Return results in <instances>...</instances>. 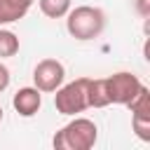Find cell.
Here are the masks:
<instances>
[{
  "label": "cell",
  "instance_id": "6da1fadb",
  "mask_svg": "<svg viewBox=\"0 0 150 150\" xmlns=\"http://www.w3.org/2000/svg\"><path fill=\"white\" fill-rule=\"evenodd\" d=\"M66 28L75 40H94L103 33L105 28V14L98 7L91 5H80L75 9H68Z\"/></svg>",
  "mask_w": 150,
  "mask_h": 150
},
{
  "label": "cell",
  "instance_id": "7a4b0ae2",
  "mask_svg": "<svg viewBox=\"0 0 150 150\" xmlns=\"http://www.w3.org/2000/svg\"><path fill=\"white\" fill-rule=\"evenodd\" d=\"M96 138H98L96 124L87 117H75L54 136L52 143L56 150H89L94 148Z\"/></svg>",
  "mask_w": 150,
  "mask_h": 150
},
{
  "label": "cell",
  "instance_id": "3957f363",
  "mask_svg": "<svg viewBox=\"0 0 150 150\" xmlns=\"http://www.w3.org/2000/svg\"><path fill=\"white\" fill-rule=\"evenodd\" d=\"M87 84H89V77H80V80H73L63 87L56 89L54 94V105L61 115H77L82 110L89 108V101H87Z\"/></svg>",
  "mask_w": 150,
  "mask_h": 150
},
{
  "label": "cell",
  "instance_id": "277c9868",
  "mask_svg": "<svg viewBox=\"0 0 150 150\" xmlns=\"http://www.w3.org/2000/svg\"><path fill=\"white\" fill-rule=\"evenodd\" d=\"M105 87H108V98H110V103L127 105V103L138 94V89L143 87V82H141L134 73H115V75L105 77Z\"/></svg>",
  "mask_w": 150,
  "mask_h": 150
},
{
  "label": "cell",
  "instance_id": "5b68a950",
  "mask_svg": "<svg viewBox=\"0 0 150 150\" xmlns=\"http://www.w3.org/2000/svg\"><path fill=\"white\" fill-rule=\"evenodd\" d=\"M63 77H66V68L56 59H42L33 70V82L40 91H56L63 84Z\"/></svg>",
  "mask_w": 150,
  "mask_h": 150
},
{
  "label": "cell",
  "instance_id": "8992f818",
  "mask_svg": "<svg viewBox=\"0 0 150 150\" xmlns=\"http://www.w3.org/2000/svg\"><path fill=\"white\" fill-rule=\"evenodd\" d=\"M12 105H14V110L21 117H33L40 110V105H42L40 89L38 87H23V89H19L14 94V98H12Z\"/></svg>",
  "mask_w": 150,
  "mask_h": 150
},
{
  "label": "cell",
  "instance_id": "52a82bcc",
  "mask_svg": "<svg viewBox=\"0 0 150 150\" xmlns=\"http://www.w3.org/2000/svg\"><path fill=\"white\" fill-rule=\"evenodd\" d=\"M30 5H33V0H0V26L26 16Z\"/></svg>",
  "mask_w": 150,
  "mask_h": 150
},
{
  "label": "cell",
  "instance_id": "ba28073f",
  "mask_svg": "<svg viewBox=\"0 0 150 150\" xmlns=\"http://www.w3.org/2000/svg\"><path fill=\"white\" fill-rule=\"evenodd\" d=\"M87 101H89V108H105V105H110L105 77L89 80V84H87Z\"/></svg>",
  "mask_w": 150,
  "mask_h": 150
},
{
  "label": "cell",
  "instance_id": "9c48e42d",
  "mask_svg": "<svg viewBox=\"0 0 150 150\" xmlns=\"http://www.w3.org/2000/svg\"><path fill=\"white\" fill-rule=\"evenodd\" d=\"M127 105L131 110V117H145V120H150V91H148V87H141L138 94Z\"/></svg>",
  "mask_w": 150,
  "mask_h": 150
},
{
  "label": "cell",
  "instance_id": "30bf717a",
  "mask_svg": "<svg viewBox=\"0 0 150 150\" xmlns=\"http://www.w3.org/2000/svg\"><path fill=\"white\" fill-rule=\"evenodd\" d=\"M70 9V0H40V12L49 19H61Z\"/></svg>",
  "mask_w": 150,
  "mask_h": 150
},
{
  "label": "cell",
  "instance_id": "8fae6325",
  "mask_svg": "<svg viewBox=\"0 0 150 150\" xmlns=\"http://www.w3.org/2000/svg\"><path fill=\"white\" fill-rule=\"evenodd\" d=\"M19 52V38L12 30H2L0 28V59L14 56Z\"/></svg>",
  "mask_w": 150,
  "mask_h": 150
},
{
  "label": "cell",
  "instance_id": "7c38bea8",
  "mask_svg": "<svg viewBox=\"0 0 150 150\" xmlns=\"http://www.w3.org/2000/svg\"><path fill=\"white\" fill-rule=\"evenodd\" d=\"M131 124H134V131L141 141H150V120L145 117H131Z\"/></svg>",
  "mask_w": 150,
  "mask_h": 150
},
{
  "label": "cell",
  "instance_id": "4fadbf2b",
  "mask_svg": "<svg viewBox=\"0 0 150 150\" xmlns=\"http://www.w3.org/2000/svg\"><path fill=\"white\" fill-rule=\"evenodd\" d=\"M7 87H9V70H7V66L0 63V91H5Z\"/></svg>",
  "mask_w": 150,
  "mask_h": 150
},
{
  "label": "cell",
  "instance_id": "5bb4252c",
  "mask_svg": "<svg viewBox=\"0 0 150 150\" xmlns=\"http://www.w3.org/2000/svg\"><path fill=\"white\" fill-rule=\"evenodd\" d=\"M136 7H138V12H141L143 16L150 14V0H136Z\"/></svg>",
  "mask_w": 150,
  "mask_h": 150
},
{
  "label": "cell",
  "instance_id": "9a60e30c",
  "mask_svg": "<svg viewBox=\"0 0 150 150\" xmlns=\"http://www.w3.org/2000/svg\"><path fill=\"white\" fill-rule=\"evenodd\" d=\"M0 122H2V105H0Z\"/></svg>",
  "mask_w": 150,
  "mask_h": 150
}]
</instances>
